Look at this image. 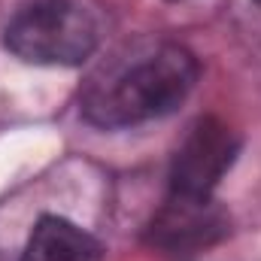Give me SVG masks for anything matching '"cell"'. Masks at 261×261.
Segmentation results:
<instances>
[{"mask_svg": "<svg viewBox=\"0 0 261 261\" xmlns=\"http://www.w3.org/2000/svg\"><path fill=\"white\" fill-rule=\"evenodd\" d=\"M197 61L176 43L137 49L91 76L82 116L97 128H134L173 113L195 88Z\"/></svg>", "mask_w": 261, "mask_h": 261, "instance_id": "6da1fadb", "label": "cell"}, {"mask_svg": "<svg viewBox=\"0 0 261 261\" xmlns=\"http://www.w3.org/2000/svg\"><path fill=\"white\" fill-rule=\"evenodd\" d=\"M97 28L73 0H31L6 24V49L37 67H76L91 58Z\"/></svg>", "mask_w": 261, "mask_h": 261, "instance_id": "7a4b0ae2", "label": "cell"}, {"mask_svg": "<svg viewBox=\"0 0 261 261\" xmlns=\"http://www.w3.org/2000/svg\"><path fill=\"white\" fill-rule=\"evenodd\" d=\"M240 152L237 134L219 119H197L179 143L170 164V192L176 195H213L219 179L231 170Z\"/></svg>", "mask_w": 261, "mask_h": 261, "instance_id": "3957f363", "label": "cell"}, {"mask_svg": "<svg viewBox=\"0 0 261 261\" xmlns=\"http://www.w3.org/2000/svg\"><path fill=\"white\" fill-rule=\"evenodd\" d=\"M228 213L216 203L213 195H176L152 216L146 240L164 252H197L219 243L228 234Z\"/></svg>", "mask_w": 261, "mask_h": 261, "instance_id": "277c9868", "label": "cell"}, {"mask_svg": "<svg viewBox=\"0 0 261 261\" xmlns=\"http://www.w3.org/2000/svg\"><path fill=\"white\" fill-rule=\"evenodd\" d=\"M21 261H103V246L61 216H43L28 237Z\"/></svg>", "mask_w": 261, "mask_h": 261, "instance_id": "5b68a950", "label": "cell"}, {"mask_svg": "<svg viewBox=\"0 0 261 261\" xmlns=\"http://www.w3.org/2000/svg\"><path fill=\"white\" fill-rule=\"evenodd\" d=\"M255 3H258V6H261V0H255Z\"/></svg>", "mask_w": 261, "mask_h": 261, "instance_id": "8992f818", "label": "cell"}]
</instances>
